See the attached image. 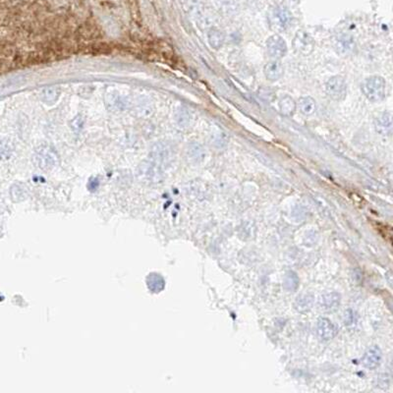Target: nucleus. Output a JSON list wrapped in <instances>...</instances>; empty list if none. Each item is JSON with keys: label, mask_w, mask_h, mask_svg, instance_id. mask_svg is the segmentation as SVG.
Instances as JSON below:
<instances>
[{"label": "nucleus", "mask_w": 393, "mask_h": 393, "mask_svg": "<svg viewBox=\"0 0 393 393\" xmlns=\"http://www.w3.org/2000/svg\"><path fill=\"white\" fill-rule=\"evenodd\" d=\"M208 38L212 48L219 49L224 45L225 35L217 29H212L208 34Z\"/></svg>", "instance_id": "ddd939ff"}, {"label": "nucleus", "mask_w": 393, "mask_h": 393, "mask_svg": "<svg viewBox=\"0 0 393 393\" xmlns=\"http://www.w3.org/2000/svg\"><path fill=\"white\" fill-rule=\"evenodd\" d=\"M278 108L282 115L292 116L297 109V104L290 95H283L278 101Z\"/></svg>", "instance_id": "9d476101"}, {"label": "nucleus", "mask_w": 393, "mask_h": 393, "mask_svg": "<svg viewBox=\"0 0 393 393\" xmlns=\"http://www.w3.org/2000/svg\"><path fill=\"white\" fill-rule=\"evenodd\" d=\"M361 89L369 100L373 102H379L385 97L386 82L382 77L371 76L363 81Z\"/></svg>", "instance_id": "f257e3e1"}, {"label": "nucleus", "mask_w": 393, "mask_h": 393, "mask_svg": "<svg viewBox=\"0 0 393 393\" xmlns=\"http://www.w3.org/2000/svg\"><path fill=\"white\" fill-rule=\"evenodd\" d=\"M336 46H337V50L339 49L341 52H349L351 51L353 48H354V42L352 39V37L350 36H339L337 38V43H336Z\"/></svg>", "instance_id": "4468645a"}, {"label": "nucleus", "mask_w": 393, "mask_h": 393, "mask_svg": "<svg viewBox=\"0 0 393 393\" xmlns=\"http://www.w3.org/2000/svg\"><path fill=\"white\" fill-rule=\"evenodd\" d=\"M325 92L335 101L343 100L347 95V83L341 76L332 77L325 84Z\"/></svg>", "instance_id": "7ed1b4c3"}, {"label": "nucleus", "mask_w": 393, "mask_h": 393, "mask_svg": "<svg viewBox=\"0 0 393 393\" xmlns=\"http://www.w3.org/2000/svg\"><path fill=\"white\" fill-rule=\"evenodd\" d=\"M381 361V351L378 346H374L369 349L362 359V364L364 367L369 369H376Z\"/></svg>", "instance_id": "6e6552de"}, {"label": "nucleus", "mask_w": 393, "mask_h": 393, "mask_svg": "<svg viewBox=\"0 0 393 393\" xmlns=\"http://www.w3.org/2000/svg\"><path fill=\"white\" fill-rule=\"evenodd\" d=\"M297 108L305 116H312L317 111V102L312 96H303L299 99Z\"/></svg>", "instance_id": "9b49d317"}, {"label": "nucleus", "mask_w": 393, "mask_h": 393, "mask_svg": "<svg viewBox=\"0 0 393 393\" xmlns=\"http://www.w3.org/2000/svg\"><path fill=\"white\" fill-rule=\"evenodd\" d=\"M268 24L272 30L283 32L292 22V16L284 7H275L267 15Z\"/></svg>", "instance_id": "f03ea898"}, {"label": "nucleus", "mask_w": 393, "mask_h": 393, "mask_svg": "<svg viewBox=\"0 0 393 393\" xmlns=\"http://www.w3.org/2000/svg\"><path fill=\"white\" fill-rule=\"evenodd\" d=\"M286 42L280 36L274 35L266 40V51L270 57L275 60L281 59L287 53Z\"/></svg>", "instance_id": "39448f33"}, {"label": "nucleus", "mask_w": 393, "mask_h": 393, "mask_svg": "<svg viewBox=\"0 0 393 393\" xmlns=\"http://www.w3.org/2000/svg\"><path fill=\"white\" fill-rule=\"evenodd\" d=\"M340 304V296L337 293L326 294L321 299L322 309L327 312H334L337 310Z\"/></svg>", "instance_id": "f8f14e48"}, {"label": "nucleus", "mask_w": 393, "mask_h": 393, "mask_svg": "<svg viewBox=\"0 0 393 393\" xmlns=\"http://www.w3.org/2000/svg\"><path fill=\"white\" fill-rule=\"evenodd\" d=\"M263 74L265 78L271 81L275 82L282 78L284 74V67L278 60H273L267 62L263 67Z\"/></svg>", "instance_id": "0eeeda50"}, {"label": "nucleus", "mask_w": 393, "mask_h": 393, "mask_svg": "<svg viewBox=\"0 0 393 393\" xmlns=\"http://www.w3.org/2000/svg\"><path fill=\"white\" fill-rule=\"evenodd\" d=\"M292 47L297 54L308 56L315 49V39L305 32H298L293 39Z\"/></svg>", "instance_id": "20e7f679"}, {"label": "nucleus", "mask_w": 393, "mask_h": 393, "mask_svg": "<svg viewBox=\"0 0 393 393\" xmlns=\"http://www.w3.org/2000/svg\"><path fill=\"white\" fill-rule=\"evenodd\" d=\"M317 332L322 340H330L337 334V329L334 323L327 319L322 318L319 320L317 325Z\"/></svg>", "instance_id": "1a4fd4ad"}, {"label": "nucleus", "mask_w": 393, "mask_h": 393, "mask_svg": "<svg viewBox=\"0 0 393 393\" xmlns=\"http://www.w3.org/2000/svg\"><path fill=\"white\" fill-rule=\"evenodd\" d=\"M375 128L382 136L391 135L393 130L392 115L390 112H381L375 118Z\"/></svg>", "instance_id": "423d86ee"}, {"label": "nucleus", "mask_w": 393, "mask_h": 393, "mask_svg": "<svg viewBox=\"0 0 393 393\" xmlns=\"http://www.w3.org/2000/svg\"><path fill=\"white\" fill-rule=\"evenodd\" d=\"M313 304V297L309 295H303L301 297H298L295 303V308L299 312H306L310 310Z\"/></svg>", "instance_id": "2eb2a0df"}]
</instances>
